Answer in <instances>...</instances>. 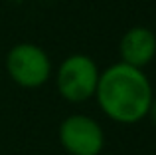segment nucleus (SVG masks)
<instances>
[{"instance_id": "nucleus-2", "label": "nucleus", "mask_w": 156, "mask_h": 155, "mask_svg": "<svg viewBox=\"0 0 156 155\" xmlns=\"http://www.w3.org/2000/svg\"><path fill=\"white\" fill-rule=\"evenodd\" d=\"M6 74L16 85L34 89L51 78V60L44 48L32 42H20L12 46L4 60Z\"/></svg>"}, {"instance_id": "nucleus-1", "label": "nucleus", "mask_w": 156, "mask_h": 155, "mask_svg": "<svg viewBox=\"0 0 156 155\" xmlns=\"http://www.w3.org/2000/svg\"><path fill=\"white\" fill-rule=\"evenodd\" d=\"M93 97L109 119L130 125L146 117L154 93L152 84L140 68L117 62L99 74Z\"/></svg>"}, {"instance_id": "nucleus-3", "label": "nucleus", "mask_w": 156, "mask_h": 155, "mask_svg": "<svg viewBox=\"0 0 156 155\" xmlns=\"http://www.w3.org/2000/svg\"><path fill=\"white\" fill-rule=\"evenodd\" d=\"M99 68L87 54H71L59 64L55 72V85L59 96L71 104H81L95 96Z\"/></svg>"}, {"instance_id": "nucleus-6", "label": "nucleus", "mask_w": 156, "mask_h": 155, "mask_svg": "<svg viewBox=\"0 0 156 155\" xmlns=\"http://www.w3.org/2000/svg\"><path fill=\"white\" fill-rule=\"evenodd\" d=\"M146 117H148V119L156 125V97H152V101H150V108H148V113H146Z\"/></svg>"}, {"instance_id": "nucleus-4", "label": "nucleus", "mask_w": 156, "mask_h": 155, "mask_svg": "<svg viewBox=\"0 0 156 155\" xmlns=\"http://www.w3.org/2000/svg\"><path fill=\"white\" fill-rule=\"evenodd\" d=\"M59 143L67 155H99L105 147V131L93 117L71 113L59 123Z\"/></svg>"}, {"instance_id": "nucleus-5", "label": "nucleus", "mask_w": 156, "mask_h": 155, "mask_svg": "<svg viewBox=\"0 0 156 155\" xmlns=\"http://www.w3.org/2000/svg\"><path fill=\"white\" fill-rule=\"evenodd\" d=\"M121 62L133 68H146L156 56V36L146 26H133L119 42Z\"/></svg>"}]
</instances>
